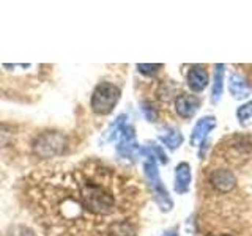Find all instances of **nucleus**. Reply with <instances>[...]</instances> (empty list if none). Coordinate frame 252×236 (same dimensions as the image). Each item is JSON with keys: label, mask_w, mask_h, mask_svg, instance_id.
I'll use <instances>...</instances> for the list:
<instances>
[{"label": "nucleus", "mask_w": 252, "mask_h": 236, "mask_svg": "<svg viewBox=\"0 0 252 236\" xmlns=\"http://www.w3.org/2000/svg\"><path fill=\"white\" fill-rule=\"evenodd\" d=\"M218 236H232V235H228V233H222V235H218Z\"/></svg>", "instance_id": "obj_20"}, {"label": "nucleus", "mask_w": 252, "mask_h": 236, "mask_svg": "<svg viewBox=\"0 0 252 236\" xmlns=\"http://www.w3.org/2000/svg\"><path fill=\"white\" fill-rule=\"evenodd\" d=\"M144 169H145V175H147V179H148V184H150V187H152L153 195H155L158 205H159L161 211H164V212L170 211L173 208V202L169 197L167 189H165L164 184H162L159 172H158L156 159L153 156L147 154V161L144 164Z\"/></svg>", "instance_id": "obj_3"}, {"label": "nucleus", "mask_w": 252, "mask_h": 236, "mask_svg": "<svg viewBox=\"0 0 252 236\" xmlns=\"http://www.w3.org/2000/svg\"><path fill=\"white\" fill-rule=\"evenodd\" d=\"M161 68H162V65H137V69L145 76H155L159 73Z\"/></svg>", "instance_id": "obj_17"}, {"label": "nucleus", "mask_w": 252, "mask_h": 236, "mask_svg": "<svg viewBox=\"0 0 252 236\" xmlns=\"http://www.w3.org/2000/svg\"><path fill=\"white\" fill-rule=\"evenodd\" d=\"M24 195L49 236H137L144 189L98 159L36 169L24 181Z\"/></svg>", "instance_id": "obj_1"}, {"label": "nucleus", "mask_w": 252, "mask_h": 236, "mask_svg": "<svg viewBox=\"0 0 252 236\" xmlns=\"http://www.w3.org/2000/svg\"><path fill=\"white\" fill-rule=\"evenodd\" d=\"M11 236H35V235H33V232H30L29 228H26V227H18L11 233Z\"/></svg>", "instance_id": "obj_18"}, {"label": "nucleus", "mask_w": 252, "mask_h": 236, "mask_svg": "<svg viewBox=\"0 0 252 236\" xmlns=\"http://www.w3.org/2000/svg\"><path fill=\"white\" fill-rule=\"evenodd\" d=\"M222 81H224V65H216L215 84H213V102H218L222 94Z\"/></svg>", "instance_id": "obj_13"}, {"label": "nucleus", "mask_w": 252, "mask_h": 236, "mask_svg": "<svg viewBox=\"0 0 252 236\" xmlns=\"http://www.w3.org/2000/svg\"><path fill=\"white\" fill-rule=\"evenodd\" d=\"M200 101L191 93H180L175 98V110L181 118H192L199 110Z\"/></svg>", "instance_id": "obj_7"}, {"label": "nucleus", "mask_w": 252, "mask_h": 236, "mask_svg": "<svg viewBox=\"0 0 252 236\" xmlns=\"http://www.w3.org/2000/svg\"><path fill=\"white\" fill-rule=\"evenodd\" d=\"M125 120H126V117L125 115H120L117 118V121H114V124L110 126V128L107 129V132L102 136V140L104 142H109V140H112L115 139L117 136H120V132L122 129L125 128Z\"/></svg>", "instance_id": "obj_14"}, {"label": "nucleus", "mask_w": 252, "mask_h": 236, "mask_svg": "<svg viewBox=\"0 0 252 236\" xmlns=\"http://www.w3.org/2000/svg\"><path fill=\"white\" fill-rule=\"evenodd\" d=\"M228 88H230V93L233 94V98L236 99H244L249 96L251 93V87L249 84L244 81V79L240 74H232L230 79H228Z\"/></svg>", "instance_id": "obj_11"}, {"label": "nucleus", "mask_w": 252, "mask_h": 236, "mask_svg": "<svg viewBox=\"0 0 252 236\" xmlns=\"http://www.w3.org/2000/svg\"><path fill=\"white\" fill-rule=\"evenodd\" d=\"M122 96V91L117 85L110 82H101L96 85L92 94V110L98 115H107L114 110L118 99Z\"/></svg>", "instance_id": "obj_2"}, {"label": "nucleus", "mask_w": 252, "mask_h": 236, "mask_svg": "<svg viewBox=\"0 0 252 236\" xmlns=\"http://www.w3.org/2000/svg\"><path fill=\"white\" fill-rule=\"evenodd\" d=\"M66 137L63 134L55 131H46L36 137L32 148H33V153L39 157H54L66 151Z\"/></svg>", "instance_id": "obj_4"}, {"label": "nucleus", "mask_w": 252, "mask_h": 236, "mask_svg": "<svg viewBox=\"0 0 252 236\" xmlns=\"http://www.w3.org/2000/svg\"><path fill=\"white\" fill-rule=\"evenodd\" d=\"M117 153L120 157L125 159H134L139 153L140 148L136 142V134H134L132 126H125L120 132V140H118L117 145Z\"/></svg>", "instance_id": "obj_5"}, {"label": "nucleus", "mask_w": 252, "mask_h": 236, "mask_svg": "<svg viewBox=\"0 0 252 236\" xmlns=\"http://www.w3.org/2000/svg\"><path fill=\"white\" fill-rule=\"evenodd\" d=\"M216 126V118L215 117H203L200 118L197 124L194 126L192 134H191V144L192 147H199L202 142L205 140V137L208 136V132Z\"/></svg>", "instance_id": "obj_9"}, {"label": "nucleus", "mask_w": 252, "mask_h": 236, "mask_svg": "<svg viewBox=\"0 0 252 236\" xmlns=\"http://www.w3.org/2000/svg\"><path fill=\"white\" fill-rule=\"evenodd\" d=\"M189 184H191V167L188 162H181L175 169V191L178 194H185L189 191Z\"/></svg>", "instance_id": "obj_10"}, {"label": "nucleus", "mask_w": 252, "mask_h": 236, "mask_svg": "<svg viewBox=\"0 0 252 236\" xmlns=\"http://www.w3.org/2000/svg\"><path fill=\"white\" fill-rule=\"evenodd\" d=\"M210 184L219 194H228L236 186V177L228 169H216L210 173Z\"/></svg>", "instance_id": "obj_6"}, {"label": "nucleus", "mask_w": 252, "mask_h": 236, "mask_svg": "<svg viewBox=\"0 0 252 236\" xmlns=\"http://www.w3.org/2000/svg\"><path fill=\"white\" fill-rule=\"evenodd\" d=\"M142 112H144V115L148 121H156L158 109L152 104V102H142Z\"/></svg>", "instance_id": "obj_16"}, {"label": "nucleus", "mask_w": 252, "mask_h": 236, "mask_svg": "<svg viewBox=\"0 0 252 236\" xmlns=\"http://www.w3.org/2000/svg\"><path fill=\"white\" fill-rule=\"evenodd\" d=\"M236 117H238L241 126H252V101H249L248 104H243L236 110Z\"/></svg>", "instance_id": "obj_15"}, {"label": "nucleus", "mask_w": 252, "mask_h": 236, "mask_svg": "<svg viewBox=\"0 0 252 236\" xmlns=\"http://www.w3.org/2000/svg\"><path fill=\"white\" fill-rule=\"evenodd\" d=\"M159 140L170 149H177L183 144V136L178 132V129L172 128V126H162L159 129Z\"/></svg>", "instance_id": "obj_12"}, {"label": "nucleus", "mask_w": 252, "mask_h": 236, "mask_svg": "<svg viewBox=\"0 0 252 236\" xmlns=\"http://www.w3.org/2000/svg\"><path fill=\"white\" fill-rule=\"evenodd\" d=\"M186 81H188V87L194 93H200L207 88L210 77H208L207 69H205L202 65H194L189 68L188 74H186Z\"/></svg>", "instance_id": "obj_8"}, {"label": "nucleus", "mask_w": 252, "mask_h": 236, "mask_svg": "<svg viewBox=\"0 0 252 236\" xmlns=\"http://www.w3.org/2000/svg\"><path fill=\"white\" fill-rule=\"evenodd\" d=\"M161 236H177V230H170V232H165Z\"/></svg>", "instance_id": "obj_19"}]
</instances>
